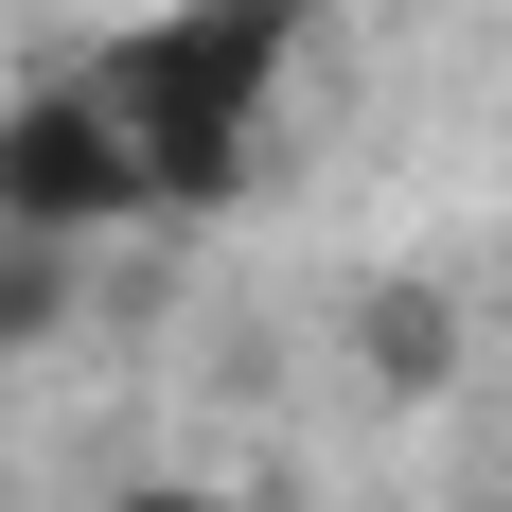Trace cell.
<instances>
[{
    "label": "cell",
    "instance_id": "obj_1",
    "mask_svg": "<svg viewBox=\"0 0 512 512\" xmlns=\"http://www.w3.org/2000/svg\"><path fill=\"white\" fill-rule=\"evenodd\" d=\"M301 18L318 0H159L142 36L106 53V106H124V142H142V212H212L248 177L265 106L301 71Z\"/></svg>",
    "mask_w": 512,
    "mask_h": 512
},
{
    "label": "cell",
    "instance_id": "obj_2",
    "mask_svg": "<svg viewBox=\"0 0 512 512\" xmlns=\"http://www.w3.org/2000/svg\"><path fill=\"white\" fill-rule=\"evenodd\" d=\"M124 212H142V142H124L106 71H71V89H18V106H0V230L106 248Z\"/></svg>",
    "mask_w": 512,
    "mask_h": 512
},
{
    "label": "cell",
    "instance_id": "obj_3",
    "mask_svg": "<svg viewBox=\"0 0 512 512\" xmlns=\"http://www.w3.org/2000/svg\"><path fill=\"white\" fill-rule=\"evenodd\" d=\"M371 371H389V389H442V371H460V318L424 301V283H389V301H371Z\"/></svg>",
    "mask_w": 512,
    "mask_h": 512
},
{
    "label": "cell",
    "instance_id": "obj_4",
    "mask_svg": "<svg viewBox=\"0 0 512 512\" xmlns=\"http://www.w3.org/2000/svg\"><path fill=\"white\" fill-rule=\"evenodd\" d=\"M71 318V248L53 230H0V336H53Z\"/></svg>",
    "mask_w": 512,
    "mask_h": 512
},
{
    "label": "cell",
    "instance_id": "obj_5",
    "mask_svg": "<svg viewBox=\"0 0 512 512\" xmlns=\"http://www.w3.org/2000/svg\"><path fill=\"white\" fill-rule=\"evenodd\" d=\"M124 512H212V495H124Z\"/></svg>",
    "mask_w": 512,
    "mask_h": 512
}]
</instances>
